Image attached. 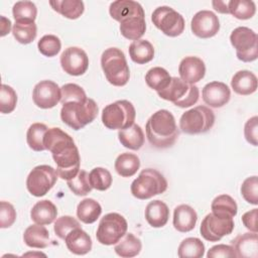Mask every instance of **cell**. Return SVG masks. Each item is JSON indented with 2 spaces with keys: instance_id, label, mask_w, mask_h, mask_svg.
Instances as JSON below:
<instances>
[{
  "instance_id": "cell-1",
  "label": "cell",
  "mask_w": 258,
  "mask_h": 258,
  "mask_svg": "<svg viewBox=\"0 0 258 258\" xmlns=\"http://www.w3.org/2000/svg\"><path fill=\"white\" fill-rule=\"evenodd\" d=\"M43 145L52 155L58 177L69 180L78 174L81 157L73 137L60 128H49L44 135Z\"/></svg>"
},
{
  "instance_id": "cell-2",
  "label": "cell",
  "mask_w": 258,
  "mask_h": 258,
  "mask_svg": "<svg viewBox=\"0 0 258 258\" xmlns=\"http://www.w3.org/2000/svg\"><path fill=\"white\" fill-rule=\"evenodd\" d=\"M146 137L156 148H167L176 141L179 130L173 115L165 109L153 113L145 125Z\"/></svg>"
},
{
  "instance_id": "cell-3",
  "label": "cell",
  "mask_w": 258,
  "mask_h": 258,
  "mask_svg": "<svg viewBox=\"0 0 258 258\" xmlns=\"http://www.w3.org/2000/svg\"><path fill=\"white\" fill-rule=\"evenodd\" d=\"M98 112L99 108L96 102L87 98L85 101L63 104L60 109V119L74 130H81L96 119Z\"/></svg>"
},
{
  "instance_id": "cell-4",
  "label": "cell",
  "mask_w": 258,
  "mask_h": 258,
  "mask_svg": "<svg viewBox=\"0 0 258 258\" xmlns=\"http://www.w3.org/2000/svg\"><path fill=\"white\" fill-rule=\"evenodd\" d=\"M101 67L107 81L116 87L125 86L130 78L129 67L124 52L117 47L105 49L101 56Z\"/></svg>"
},
{
  "instance_id": "cell-5",
  "label": "cell",
  "mask_w": 258,
  "mask_h": 258,
  "mask_svg": "<svg viewBox=\"0 0 258 258\" xmlns=\"http://www.w3.org/2000/svg\"><path fill=\"white\" fill-rule=\"evenodd\" d=\"M131 194L139 200H148L167 189V180L156 169H143L131 183Z\"/></svg>"
},
{
  "instance_id": "cell-6",
  "label": "cell",
  "mask_w": 258,
  "mask_h": 258,
  "mask_svg": "<svg viewBox=\"0 0 258 258\" xmlns=\"http://www.w3.org/2000/svg\"><path fill=\"white\" fill-rule=\"evenodd\" d=\"M136 111L127 100H118L107 105L102 111V122L108 129L122 130L134 124Z\"/></svg>"
},
{
  "instance_id": "cell-7",
  "label": "cell",
  "mask_w": 258,
  "mask_h": 258,
  "mask_svg": "<svg viewBox=\"0 0 258 258\" xmlns=\"http://www.w3.org/2000/svg\"><path fill=\"white\" fill-rule=\"evenodd\" d=\"M157 95L166 101L172 102L180 108H188L199 101L200 90L196 85L183 82L180 78L171 77L169 85Z\"/></svg>"
},
{
  "instance_id": "cell-8",
  "label": "cell",
  "mask_w": 258,
  "mask_h": 258,
  "mask_svg": "<svg viewBox=\"0 0 258 258\" xmlns=\"http://www.w3.org/2000/svg\"><path fill=\"white\" fill-rule=\"evenodd\" d=\"M215 123V114L207 106H197L185 111L179 119V129L189 135L209 131Z\"/></svg>"
},
{
  "instance_id": "cell-9",
  "label": "cell",
  "mask_w": 258,
  "mask_h": 258,
  "mask_svg": "<svg viewBox=\"0 0 258 258\" xmlns=\"http://www.w3.org/2000/svg\"><path fill=\"white\" fill-rule=\"evenodd\" d=\"M230 41L236 49L238 59L244 62H251L257 59L258 36L254 30L246 26H239L232 31Z\"/></svg>"
},
{
  "instance_id": "cell-10",
  "label": "cell",
  "mask_w": 258,
  "mask_h": 258,
  "mask_svg": "<svg viewBox=\"0 0 258 258\" xmlns=\"http://www.w3.org/2000/svg\"><path fill=\"white\" fill-rule=\"evenodd\" d=\"M128 228L125 218L118 213L105 215L98 226L96 237L102 245H114L118 243L126 234Z\"/></svg>"
},
{
  "instance_id": "cell-11",
  "label": "cell",
  "mask_w": 258,
  "mask_h": 258,
  "mask_svg": "<svg viewBox=\"0 0 258 258\" xmlns=\"http://www.w3.org/2000/svg\"><path fill=\"white\" fill-rule=\"evenodd\" d=\"M151 21L161 32L169 37H176L184 30V19L181 14L169 6L157 7L151 15Z\"/></svg>"
},
{
  "instance_id": "cell-12",
  "label": "cell",
  "mask_w": 258,
  "mask_h": 258,
  "mask_svg": "<svg viewBox=\"0 0 258 258\" xmlns=\"http://www.w3.org/2000/svg\"><path fill=\"white\" fill-rule=\"evenodd\" d=\"M56 170L46 164L35 166L26 178L27 190L34 197L45 196L55 184L57 180Z\"/></svg>"
},
{
  "instance_id": "cell-13",
  "label": "cell",
  "mask_w": 258,
  "mask_h": 258,
  "mask_svg": "<svg viewBox=\"0 0 258 258\" xmlns=\"http://www.w3.org/2000/svg\"><path fill=\"white\" fill-rule=\"evenodd\" d=\"M234 227L235 224L232 218H221L210 213L202 221L200 232L205 240L217 242L224 236L230 235L233 232Z\"/></svg>"
},
{
  "instance_id": "cell-14",
  "label": "cell",
  "mask_w": 258,
  "mask_h": 258,
  "mask_svg": "<svg viewBox=\"0 0 258 258\" xmlns=\"http://www.w3.org/2000/svg\"><path fill=\"white\" fill-rule=\"evenodd\" d=\"M61 90L56 83L49 80L37 83L32 92L33 103L40 109H50L60 102Z\"/></svg>"
},
{
  "instance_id": "cell-15",
  "label": "cell",
  "mask_w": 258,
  "mask_h": 258,
  "mask_svg": "<svg viewBox=\"0 0 258 258\" xmlns=\"http://www.w3.org/2000/svg\"><path fill=\"white\" fill-rule=\"evenodd\" d=\"M59 60L63 72L71 76H82L89 68V57L86 51L78 46L66 48Z\"/></svg>"
},
{
  "instance_id": "cell-16",
  "label": "cell",
  "mask_w": 258,
  "mask_h": 258,
  "mask_svg": "<svg viewBox=\"0 0 258 258\" xmlns=\"http://www.w3.org/2000/svg\"><path fill=\"white\" fill-rule=\"evenodd\" d=\"M190 29L200 38H210L219 32L220 21L214 12L201 10L194 15L190 22Z\"/></svg>"
},
{
  "instance_id": "cell-17",
  "label": "cell",
  "mask_w": 258,
  "mask_h": 258,
  "mask_svg": "<svg viewBox=\"0 0 258 258\" xmlns=\"http://www.w3.org/2000/svg\"><path fill=\"white\" fill-rule=\"evenodd\" d=\"M202 97L208 106L212 108H221L230 101L231 91L225 83L214 81L208 83L203 88Z\"/></svg>"
},
{
  "instance_id": "cell-18",
  "label": "cell",
  "mask_w": 258,
  "mask_h": 258,
  "mask_svg": "<svg viewBox=\"0 0 258 258\" xmlns=\"http://www.w3.org/2000/svg\"><path fill=\"white\" fill-rule=\"evenodd\" d=\"M178 74L183 82L195 85L205 77V62L202 58L198 56H185L179 62Z\"/></svg>"
},
{
  "instance_id": "cell-19",
  "label": "cell",
  "mask_w": 258,
  "mask_h": 258,
  "mask_svg": "<svg viewBox=\"0 0 258 258\" xmlns=\"http://www.w3.org/2000/svg\"><path fill=\"white\" fill-rule=\"evenodd\" d=\"M236 257L257 258L258 257V236L256 232H247L238 235L231 241Z\"/></svg>"
},
{
  "instance_id": "cell-20",
  "label": "cell",
  "mask_w": 258,
  "mask_h": 258,
  "mask_svg": "<svg viewBox=\"0 0 258 258\" xmlns=\"http://www.w3.org/2000/svg\"><path fill=\"white\" fill-rule=\"evenodd\" d=\"M121 34L129 40L140 39L146 30L145 13L133 14L123 18L120 22Z\"/></svg>"
},
{
  "instance_id": "cell-21",
  "label": "cell",
  "mask_w": 258,
  "mask_h": 258,
  "mask_svg": "<svg viewBox=\"0 0 258 258\" xmlns=\"http://www.w3.org/2000/svg\"><path fill=\"white\" fill-rule=\"evenodd\" d=\"M67 248L76 255H85L92 250V239L81 227L72 230L64 238Z\"/></svg>"
},
{
  "instance_id": "cell-22",
  "label": "cell",
  "mask_w": 258,
  "mask_h": 258,
  "mask_svg": "<svg viewBox=\"0 0 258 258\" xmlns=\"http://www.w3.org/2000/svg\"><path fill=\"white\" fill-rule=\"evenodd\" d=\"M198 221V214L188 205H179L173 211V227L181 233H186L195 229Z\"/></svg>"
},
{
  "instance_id": "cell-23",
  "label": "cell",
  "mask_w": 258,
  "mask_h": 258,
  "mask_svg": "<svg viewBox=\"0 0 258 258\" xmlns=\"http://www.w3.org/2000/svg\"><path fill=\"white\" fill-rule=\"evenodd\" d=\"M147 223L153 228H161L166 225L169 218V209L165 203L159 200L150 202L144 212Z\"/></svg>"
},
{
  "instance_id": "cell-24",
  "label": "cell",
  "mask_w": 258,
  "mask_h": 258,
  "mask_svg": "<svg viewBox=\"0 0 258 258\" xmlns=\"http://www.w3.org/2000/svg\"><path fill=\"white\" fill-rule=\"evenodd\" d=\"M231 87L238 95H251L257 90V77L250 71H239L233 76Z\"/></svg>"
},
{
  "instance_id": "cell-25",
  "label": "cell",
  "mask_w": 258,
  "mask_h": 258,
  "mask_svg": "<svg viewBox=\"0 0 258 258\" xmlns=\"http://www.w3.org/2000/svg\"><path fill=\"white\" fill-rule=\"evenodd\" d=\"M56 207L48 200L37 202L30 211V218L37 225H49L56 219Z\"/></svg>"
},
{
  "instance_id": "cell-26",
  "label": "cell",
  "mask_w": 258,
  "mask_h": 258,
  "mask_svg": "<svg viewBox=\"0 0 258 258\" xmlns=\"http://www.w3.org/2000/svg\"><path fill=\"white\" fill-rule=\"evenodd\" d=\"M23 241L30 248H46L49 245L48 230L43 225H31L25 229Z\"/></svg>"
},
{
  "instance_id": "cell-27",
  "label": "cell",
  "mask_w": 258,
  "mask_h": 258,
  "mask_svg": "<svg viewBox=\"0 0 258 258\" xmlns=\"http://www.w3.org/2000/svg\"><path fill=\"white\" fill-rule=\"evenodd\" d=\"M109 13L113 19L120 22L123 18L133 15L144 13L142 6L133 0H117L110 4Z\"/></svg>"
},
{
  "instance_id": "cell-28",
  "label": "cell",
  "mask_w": 258,
  "mask_h": 258,
  "mask_svg": "<svg viewBox=\"0 0 258 258\" xmlns=\"http://www.w3.org/2000/svg\"><path fill=\"white\" fill-rule=\"evenodd\" d=\"M118 138L124 147L131 150H139L143 146L145 140L143 130L135 123L126 129L119 130Z\"/></svg>"
},
{
  "instance_id": "cell-29",
  "label": "cell",
  "mask_w": 258,
  "mask_h": 258,
  "mask_svg": "<svg viewBox=\"0 0 258 258\" xmlns=\"http://www.w3.org/2000/svg\"><path fill=\"white\" fill-rule=\"evenodd\" d=\"M129 55L135 63L144 64L153 59L154 47L148 40H134L129 45Z\"/></svg>"
},
{
  "instance_id": "cell-30",
  "label": "cell",
  "mask_w": 258,
  "mask_h": 258,
  "mask_svg": "<svg viewBox=\"0 0 258 258\" xmlns=\"http://www.w3.org/2000/svg\"><path fill=\"white\" fill-rule=\"evenodd\" d=\"M51 8L69 19L79 18L85 10L84 2L81 0H54L49 1Z\"/></svg>"
},
{
  "instance_id": "cell-31",
  "label": "cell",
  "mask_w": 258,
  "mask_h": 258,
  "mask_svg": "<svg viewBox=\"0 0 258 258\" xmlns=\"http://www.w3.org/2000/svg\"><path fill=\"white\" fill-rule=\"evenodd\" d=\"M212 213L221 218H234L238 213V206L235 200L229 195L216 197L211 205Z\"/></svg>"
},
{
  "instance_id": "cell-32",
  "label": "cell",
  "mask_w": 258,
  "mask_h": 258,
  "mask_svg": "<svg viewBox=\"0 0 258 258\" xmlns=\"http://www.w3.org/2000/svg\"><path fill=\"white\" fill-rule=\"evenodd\" d=\"M115 170L123 177L133 176L140 167V160L136 154L124 152L118 155L115 160Z\"/></svg>"
},
{
  "instance_id": "cell-33",
  "label": "cell",
  "mask_w": 258,
  "mask_h": 258,
  "mask_svg": "<svg viewBox=\"0 0 258 258\" xmlns=\"http://www.w3.org/2000/svg\"><path fill=\"white\" fill-rule=\"evenodd\" d=\"M102 214L101 205L94 199H85L77 207V217L85 224H93Z\"/></svg>"
},
{
  "instance_id": "cell-34",
  "label": "cell",
  "mask_w": 258,
  "mask_h": 258,
  "mask_svg": "<svg viewBox=\"0 0 258 258\" xmlns=\"http://www.w3.org/2000/svg\"><path fill=\"white\" fill-rule=\"evenodd\" d=\"M142 249V244L139 238L132 233L125 234L123 239L116 243L114 250L116 254L123 258H131L137 256Z\"/></svg>"
},
{
  "instance_id": "cell-35",
  "label": "cell",
  "mask_w": 258,
  "mask_h": 258,
  "mask_svg": "<svg viewBox=\"0 0 258 258\" xmlns=\"http://www.w3.org/2000/svg\"><path fill=\"white\" fill-rule=\"evenodd\" d=\"M171 77L169 73L161 67H154L145 75L146 85L156 92L164 90L169 85Z\"/></svg>"
},
{
  "instance_id": "cell-36",
  "label": "cell",
  "mask_w": 258,
  "mask_h": 258,
  "mask_svg": "<svg viewBox=\"0 0 258 258\" xmlns=\"http://www.w3.org/2000/svg\"><path fill=\"white\" fill-rule=\"evenodd\" d=\"M12 34L19 43L28 44L36 37V24L32 21H15L12 26Z\"/></svg>"
},
{
  "instance_id": "cell-37",
  "label": "cell",
  "mask_w": 258,
  "mask_h": 258,
  "mask_svg": "<svg viewBox=\"0 0 258 258\" xmlns=\"http://www.w3.org/2000/svg\"><path fill=\"white\" fill-rule=\"evenodd\" d=\"M205 254V245L195 237L185 238L179 244L177 255L179 258H201Z\"/></svg>"
},
{
  "instance_id": "cell-38",
  "label": "cell",
  "mask_w": 258,
  "mask_h": 258,
  "mask_svg": "<svg viewBox=\"0 0 258 258\" xmlns=\"http://www.w3.org/2000/svg\"><path fill=\"white\" fill-rule=\"evenodd\" d=\"M48 130L47 126L42 123H33L29 126L26 132V142L30 149L34 151H43V138Z\"/></svg>"
},
{
  "instance_id": "cell-39",
  "label": "cell",
  "mask_w": 258,
  "mask_h": 258,
  "mask_svg": "<svg viewBox=\"0 0 258 258\" xmlns=\"http://www.w3.org/2000/svg\"><path fill=\"white\" fill-rule=\"evenodd\" d=\"M228 11L235 18L246 20L252 18L255 15L256 6L253 1L231 0L228 2Z\"/></svg>"
},
{
  "instance_id": "cell-40",
  "label": "cell",
  "mask_w": 258,
  "mask_h": 258,
  "mask_svg": "<svg viewBox=\"0 0 258 258\" xmlns=\"http://www.w3.org/2000/svg\"><path fill=\"white\" fill-rule=\"evenodd\" d=\"M12 14L15 21L34 22L37 15V8L31 1H18L13 5Z\"/></svg>"
},
{
  "instance_id": "cell-41",
  "label": "cell",
  "mask_w": 258,
  "mask_h": 258,
  "mask_svg": "<svg viewBox=\"0 0 258 258\" xmlns=\"http://www.w3.org/2000/svg\"><path fill=\"white\" fill-rule=\"evenodd\" d=\"M90 183L93 188L104 191L112 185V175L110 171L103 167H95L89 173Z\"/></svg>"
},
{
  "instance_id": "cell-42",
  "label": "cell",
  "mask_w": 258,
  "mask_h": 258,
  "mask_svg": "<svg viewBox=\"0 0 258 258\" xmlns=\"http://www.w3.org/2000/svg\"><path fill=\"white\" fill-rule=\"evenodd\" d=\"M67 183L69 188L76 196H87L93 188L90 183L89 173L83 169L80 170L75 177L67 180Z\"/></svg>"
},
{
  "instance_id": "cell-43",
  "label": "cell",
  "mask_w": 258,
  "mask_h": 258,
  "mask_svg": "<svg viewBox=\"0 0 258 258\" xmlns=\"http://www.w3.org/2000/svg\"><path fill=\"white\" fill-rule=\"evenodd\" d=\"M37 47L41 54L47 57H52L59 52L61 48V42L56 35L46 34L38 40Z\"/></svg>"
},
{
  "instance_id": "cell-44",
  "label": "cell",
  "mask_w": 258,
  "mask_h": 258,
  "mask_svg": "<svg viewBox=\"0 0 258 258\" xmlns=\"http://www.w3.org/2000/svg\"><path fill=\"white\" fill-rule=\"evenodd\" d=\"M17 104V95L14 89L2 84L0 89V111L2 114H9L14 111Z\"/></svg>"
},
{
  "instance_id": "cell-45",
  "label": "cell",
  "mask_w": 258,
  "mask_h": 258,
  "mask_svg": "<svg viewBox=\"0 0 258 258\" xmlns=\"http://www.w3.org/2000/svg\"><path fill=\"white\" fill-rule=\"evenodd\" d=\"M241 195L247 203L258 205V177L256 175L249 176L242 182Z\"/></svg>"
},
{
  "instance_id": "cell-46",
  "label": "cell",
  "mask_w": 258,
  "mask_h": 258,
  "mask_svg": "<svg viewBox=\"0 0 258 258\" xmlns=\"http://www.w3.org/2000/svg\"><path fill=\"white\" fill-rule=\"evenodd\" d=\"M60 90H61V98H60L61 105L69 102L85 101L88 98L84 89L77 84H72V83L66 84L60 88Z\"/></svg>"
},
{
  "instance_id": "cell-47",
  "label": "cell",
  "mask_w": 258,
  "mask_h": 258,
  "mask_svg": "<svg viewBox=\"0 0 258 258\" xmlns=\"http://www.w3.org/2000/svg\"><path fill=\"white\" fill-rule=\"evenodd\" d=\"M81 225L79 221H77L74 217L71 216H61L56 219L53 226V231L55 235L61 239L64 240L66 236L74 229L80 228Z\"/></svg>"
},
{
  "instance_id": "cell-48",
  "label": "cell",
  "mask_w": 258,
  "mask_h": 258,
  "mask_svg": "<svg viewBox=\"0 0 258 258\" xmlns=\"http://www.w3.org/2000/svg\"><path fill=\"white\" fill-rule=\"evenodd\" d=\"M16 211L10 203L4 201L0 203V228L11 227L16 220Z\"/></svg>"
},
{
  "instance_id": "cell-49",
  "label": "cell",
  "mask_w": 258,
  "mask_h": 258,
  "mask_svg": "<svg viewBox=\"0 0 258 258\" xmlns=\"http://www.w3.org/2000/svg\"><path fill=\"white\" fill-rule=\"evenodd\" d=\"M244 136L251 145L257 146V136H258V118L253 116L248 119L244 126Z\"/></svg>"
},
{
  "instance_id": "cell-50",
  "label": "cell",
  "mask_w": 258,
  "mask_h": 258,
  "mask_svg": "<svg viewBox=\"0 0 258 258\" xmlns=\"http://www.w3.org/2000/svg\"><path fill=\"white\" fill-rule=\"evenodd\" d=\"M208 258H231L236 257V253L234 248L231 245H225V244H218L210 248V250L207 253Z\"/></svg>"
},
{
  "instance_id": "cell-51",
  "label": "cell",
  "mask_w": 258,
  "mask_h": 258,
  "mask_svg": "<svg viewBox=\"0 0 258 258\" xmlns=\"http://www.w3.org/2000/svg\"><path fill=\"white\" fill-rule=\"evenodd\" d=\"M257 209H253L251 211L246 212L242 216V223L243 225L250 230L251 232L257 233Z\"/></svg>"
},
{
  "instance_id": "cell-52",
  "label": "cell",
  "mask_w": 258,
  "mask_h": 258,
  "mask_svg": "<svg viewBox=\"0 0 258 258\" xmlns=\"http://www.w3.org/2000/svg\"><path fill=\"white\" fill-rule=\"evenodd\" d=\"M212 5L214 7V9L216 11H218L219 13H223V14H228V2L225 1H213Z\"/></svg>"
},
{
  "instance_id": "cell-53",
  "label": "cell",
  "mask_w": 258,
  "mask_h": 258,
  "mask_svg": "<svg viewBox=\"0 0 258 258\" xmlns=\"http://www.w3.org/2000/svg\"><path fill=\"white\" fill-rule=\"evenodd\" d=\"M11 30V21L4 17L1 16V36H5L7 33H9Z\"/></svg>"
}]
</instances>
